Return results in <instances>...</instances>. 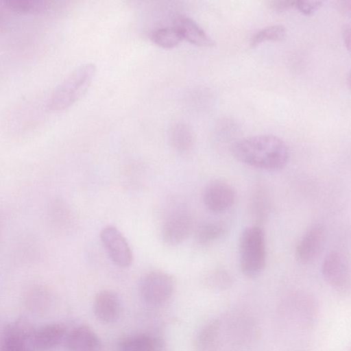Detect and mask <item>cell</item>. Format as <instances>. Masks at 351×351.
<instances>
[{
	"label": "cell",
	"mask_w": 351,
	"mask_h": 351,
	"mask_svg": "<svg viewBox=\"0 0 351 351\" xmlns=\"http://www.w3.org/2000/svg\"><path fill=\"white\" fill-rule=\"evenodd\" d=\"M325 230L320 224L311 227L302 236L295 249L297 261L303 265L311 264L321 254L325 242Z\"/></svg>",
	"instance_id": "11"
},
{
	"label": "cell",
	"mask_w": 351,
	"mask_h": 351,
	"mask_svg": "<svg viewBox=\"0 0 351 351\" xmlns=\"http://www.w3.org/2000/svg\"><path fill=\"white\" fill-rule=\"evenodd\" d=\"M174 278L162 270H152L141 279L138 291L141 300L147 305L160 306L166 304L176 290Z\"/></svg>",
	"instance_id": "4"
},
{
	"label": "cell",
	"mask_w": 351,
	"mask_h": 351,
	"mask_svg": "<svg viewBox=\"0 0 351 351\" xmlns=\"http://www.w3.org/2000/svg\"><path fill=\"white\" fill-rule=\"evenodd\" d=\"M96 73L93 63L83 64L70 73L51 91L47 99V111L62 112L78 101L90 86Z\"/></svg>",
	"instance_id": "2"
},
{
	"label": "cell",
	"mask_w": 351,
	"mask_h": 351,
	"mask_svg": "<svg viewBox=\"0 0 351 351\" xmlns=\"http://www.w3.org/2000/svg\"><path fill=\"white\" fill-rule=\"evenodd\" d=\"M228 231V227L222 222L206 221L197 228L195 239L199 245L206 246L223 239Z\"/></svg>",
	"instance_id": "20"
},
{
	"label": "cell",
	"mask_w": 351,
	"mask_h": 351,
	"mask_svg": "<svg viewBox=\"0 0 351 351\" xmlns=\"http://www.w3.org/2000/svg\"><path fill=\"white\" fill-rule=\"evenodd\" d=\"M174 25L180 30L183 39L193 45L199 47H213L215 45V41L204 29L187 16H177Z\"/></svg>",
	"instance_id": "14"
},
{
	"label": "cell",
	"mask_w": 351,
	"mask_h": 351,
	"mask_svg": "<svg viewBox=\"0 0 351 351\" xmlns=\"http://www.w3.org/2000/svg\"><path fill=\"white\" fill-rule=\"evenodd\" d=\"M239 262L243 274L258 276L266 265V242L263 230L257 226L245 228L239 240Z\"/></svg>",
	"instance_id": "3"
},
{
	"label": "cell",
	"mask_w": 351,
	"mask_h": 351,
	"mask_svg": "<svg viewBox=\"0 0 351 351\" xmlns=\"http://www.w3.org/2000/svg\"><path fill=\"white\" fill-rule=\"evenodd\" d=\"M231 152L241 162L267 171L284 169L290 157L287 144L280 138L270 134L240 139L232 144Z\"/></svg>",
	"instance_id": "1"
},
{
	"label": "cell",
	"mask_w": 351,
	"mask_h": 351,
	"mask_svg": "<svg viewBox=\"0 0 351 351\" xmlns=\"http://www.w3.org/2000/svg\"><path fill=\"white\" fill-rule=\"evenodd\" d=\"M34 326L19 319L5 329L0 341V351H36Z\"/></svg>",
	"instance_id": "6"
},
{
	"label": "cell",
	"mask_w": 351,
	"mask_h": 351,
	"mask_svg": "<svg viewBox=\"0 0 351 351\" xmlns=\"http://www.w3.org/2000/svg\"><path fill=\"white\" fill-rule=\"evenodd\" d=\"M204 283L213 290L224 291L232 286L234 278L227 270L218 268L209 271L205 276Z\"/></svg>",
	"instance_id": "22"
},
{
	"label": "cell",
	"mask_w": 351,
	"mask_h": 351,
	"mask_svg": "<svg viewBox=\"0 0 351 351\" xmlns=\"http://www.w3.org/2000/svg\"><path fill=\"white\" fill-rule=\"evenodd\" d=\"M8 11L21 14H39L53 8V2L47 0H1Z\"/></svg>",
	"instance_id": "19"
},
{
	"label": "cell",
	"mask_w": 351,
	"mask_h": 351,
	"mask_svg": "<svg viewBox=\"0 0 351 351\" xmlns=\"http://www.w3.org/2000/svg\"><path fill=\"white\" fill-rule=\"evenodd\" d=\"M192 226V217L189 212L184 207L175 208L168 213L163 220L162 239L167 245H179L187 239Z\"/></svg>",
	"instance_id": "7"
},
{
	"label": "cell",
	"mask_w": 351,
	"mask_h": 351,
	"mask_svg": "<svg viewBox=\"0 0 351 351\" xmlns=\"http://www.w3.org/2000/svg\"><path fill=\"white\" fill-rule=\"evenodd\" d=\"M160 341L150 335L140 334L123 338L118 344V351H162Z\"/></svg>",
	"instance_id": "18"
},
{
	"label": "cell",
	"mask_w": 351,
	"mask_h": 351,
	"mask_svg": "<svg viewBox=\"0 0 351 351\" xmlns=\"http://www.w3.org/2000/svg\"><path fill=\"white\" fill-rule=\"evenodd\" d=\"M343 36L345 40V43L347 45V48L350 49V26L346 27L343 31Z\"/></svg>",
	"instance_id": "27"
},
{
	"label": "cell",
	"mask_w": 351,
	"mask_h": 351,
	"mask_svg": "<svg viewBox=\"0 0 351 351\" xmlns=\"http://www.w3.org/2000/svg\"><path fill=\"white\" fill-rule=\"evenodd\" d=\"M322 4L321 1H295V8L302 13L310 15L317 10Z\"/></svg>",
	"instance_id": "24"
},
{
	"label": "cell",
	"mask_w": 351,
	"mask_h": 351,
	"mask_svg": "<svg viewBox=\"0 0 351 351\" xmlns=\"http://www.w3.org/2000/svg\"><path fill=\"white\" fill-rule=\"evenodd\" d=\"M287 34V30L281 24L272 25L258 31L251 38L250 45L257 46L265 41H278L282 40Z\"/></svg>",
	"instance_id": "23"
},
{
	"label": "cell",
	"mask_w": 351,
	"mask_h": 351,
	"mask_svg": "<svg viewBox=\"0 0 351 351\" xmlns=\"http://www.w3.org/2000/svg\"><path fill=\"white\" fill-rule=\"evenodd\" d=\"M221 322L213 318L198 331L194 340V351H217L220 341Z\"/></svg>",
	"instance_id": "15"
},
{
	"label": "cell",
	"mask_w": 351,
	"mask_h": 351,
	"mask_svg": "<svg viewBox=\"0 0 351 351\" xmlns=\"http://www.w3.org/2000/svg\"><path fill=\"white\" fill-rule=\"evenodd\" d=\"M169 142L171 147L179 154H187L193 147L194 136L192 130L184 122L173 123L168 131Z\"/></svg>",
	"instance_id": "17"
},
{
	"label": "cell",
	"mask_w": 351,
	"mask_h": 351,
	"mask_svg": "<svg viewBox=\"0 0 351 351\" xmlns=\"http://www.w3.org/2000/svg\"><path fill=\"white\" fill-rule=\"evenodd\" d=\"M285 304L286 313L300 327L311 328L316 323L319 306L311 294L303 291L296 292L288 298Z\"/></svg>",
	"instance_id": "9"
},
{
	"label": "cell",
	"mask_w": 351,
	"mask_h": 351,
	"mask_svg": "<svg viewBox=\"0 0 351 351\" xmlns=\"http://www.w3.org/2000/svg\"><path fill=\"white\" fill-rule=\"evenodd\" d=\"M150 39L157 46L169 49L177 47L183 38L179 28L173 25L154 29L150 34Z\"/></svg>",
	"instance_id": "21"
},
{
	"label": "cell",
	"mask_w": 351,
	"mask_h": 351,
	"mask_svg": "<svg viewBox=\"0 0 351 351\" xmlns=\"http://www.w3.org/2000/svg\"><path fill=\"white\" fill-rule=\"evenodd\" d=\"M7 11L0 1V32L6 27L8 23Z\"/></svg>",
	"instance_id": "26"
},
{
	"label": "cell",
	"mask_w": 351,
	"mask_h": 351,
	"mask_svg": "<svg viewBox=\"0 0 351 351\" xmlns=\"http://www.w3.org/2000/svg\"><path fill=\"white\" fill-rule=\"evenodd\" d=\"M93 309L95 317L100 322L112 324L120 315L121 302L116 293L104 289L95 295Z\"/></svg>",
	"instance_id": "12"
},
{
	"label": "cell",
	"mask_w": 351,
	"mask_h": 351,
	"mask_svg": "<svg viewBox=\"0 0 351 351\" xmlns=\"http://www.w3.org/2000/svg\"><path fill=\"white\" fill-rule=\"evenodd\" d=\"M324 279L333 289L346 293L350 288V268L346 256L338 251L327 254L322 265Z\"/></svg>",
	"instance_id": "5"
},
{
	"label": "cell",
	"mask_w": 351,
	"mask_h": 351,
	"mask_svg": "<svg viewBox=\"0 0 351 351\" xmlns=\"http://www.w3.org/2000/svg\"><path fill=\"white\" fill-rule=\"evenodd\" d=\"M205 207L213 213H222L231 208L235 202L236 193L229 183L221 180L209 182L203 192Z\"/></svg>",
	"instance_id": "10"
},
{
	"label": "cell",
	"mask_w": 351,
	"mask_h": 351,
	"mask_svg": "<svg viewBox=\"0 0 351 351\" xmlns=\"http://www.w3.org/2000/svg\"><path fill=\"white\" fill-rule=\"evenodd\" d=\"M295 1H269V7L276 12H284L295 7Z\"/></svg>",
	"instance_id": "25"
},
{
	"label": "cell",
	"mask_w": 351,
	"mask_h": 351,
	"mask_svg": "<svg viewBox=\"0 0 351 351\" xmlns=\"http://www.w3.org/2000/svg\"><path fill=\"white\" fill-rule=\"evenodd\" d=\"M66 328L61 324L43 326L35 332L36 351H47L58 346L66 336Z\"/></svg>",
	"instance_id": "16"
},
{
	"label": "cell",
	"mask_w": 351,
	"mask_h": 351,
	"mask_svg": "<svg viewBox=\"0 0 351 351\" xmlns=\"http://www.w3.org/2000/svg\"><path fill=\"white\" fill-rule=\"evenodd\" d=\"M65 344L69 351H99L100 339L87 326H80L66 334Z\"/></svg>",
	"instance_id": "13"
},
{
	"label": "cell",
	"mask_w": 351,
	"mask_h": 351,
	"mask_svg": "<svg viewBox=\"0 0 351 351\" xmlns=\"http://www.w3.org/2000/svg\"><path fill=\"white\" fill-rule=\"evenodd\" d=\"M99 238L106 254L115 265L125 268L132 264L131 248L119 229L106 226L101 229Z\"/></svg>",
	"instance_id": "8"
}]
</instances>
